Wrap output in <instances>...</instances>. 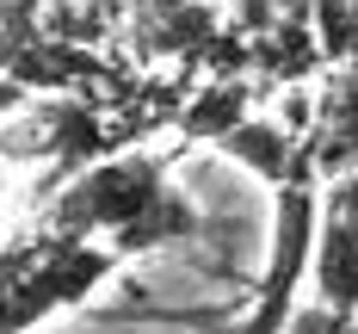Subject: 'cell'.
Segmentation results:
<instances>
[{"label": "cell", "mask_w": 358, "mask_h": 334, "mask_svg": "<svg viewBox=\"0 0 358 334\" xmlns=\"http://www.w3.org/2000/svg\"><path fill=\"white\" fill-rule=\"evenodd\" d=\"M315 242H322V198H315V155H296V174L272 192V248L259 272V297L241 334H285L296 316V285L315 272Z\"/></svg>", "instance_id": "cell-1"}, {"label": "cell", "mask_w": 358, "mask_h": 334, "mask_svg": "<svg viewBox=\"0 0 358 334\" xmlns=\"http://www.w3.org/2000/svg\"><path fill=\"white\" fill-rule=\"evenodd\" d=\"M167 192L161 180V161L155 155H117L106 167H87L80 180L56 198V235H74V242H87L93 229H130L136 217L155 211V198Z\"/></svg>", "instance_id": "cell-2"}, {"label": "cell", "mask_w": 358, "mask_h": 334, "mask_svg": "<svg viewBox=\"0 0 358 334\" xmlns=\"http://www.w3.org/2000/svg\"><path fill=\"white\" fill-rule=\"evenodd\" d=\"M216 148H222L235 167H248L253 180H266L272 192L296 174V155H303V148L290 143V130H285V124H272V118H241L229 137H216Z\"/></svg>", "instance_id": "cell-3"}, {"label": "cell", "mask_w": 358, "mask_h": 334, "mask_svg": "<svg viewBox=\"0 0 358 334\" xmlns=\"http://www.w3.org/2000/svg\"><path fill=\"white\" fill-rule=\"evenodd\" d=\"M315 297L334 316H358V223H340L322 211V242H315Z\"/></svg>", "instance_id": "cell-4"}, {"label": "cell", "mask_w": 358, "mask_h": 334, "mask_svg": "<svg viewBox=\"0 0 358 334\" xmlns=\"http://www.w3.org/2000/svg\"><path fill=\"white\" fill-rule=\"evenodd\" d=\"M173 235H192V204H185L179 192H161L155 211L136 217L124 235H117V254H130V248H161V242H173Z\"/></svg>", "instance_id": "cell-5"}, {"label": "cell", "mask_w": 358, "mask_h": 334, "mask_svg": "<svg viewBox=\"0 0 358 334\" xmlns=\"http://www.w3.org/2000/svg\"><path fill=\"white\" fill-rule=\"evenodd\" d=\"M241 106H248V93H241L235 81L210 87L198 106L185 111V137H198V143H216V137H229V130L241 124Z\"/></svg>", "instance_id": "cell-6"}, {"label": "cell", "mask_w": 358, "mask_h": 334, "mask_svg": "<svg viewBox=\"0 0 358 334\" xmlns=\"http://www.w3.org/2000/svg\"><path fill=\"white\" fill-rule=\"evenodd\" d=\"M285 334H358V316H334L327 303H315V309H296Z\"/></svg>", "instance_id": "cell-7"}, {"label": "cell", "mask_w": 358, "mask_h": 334, "mask_svg": "<svg viewBox=\"0 0 358 334\" xmlns=\"http://www.w3.org/2000/svg\"><path fill=\"white\" fill-rule=\"evenodd\" d=\"M322 211H327V217H340V223H358V167H346V174L327 180Z\"/></svg>", "instance_id": "cell-8"}]
</instances>
